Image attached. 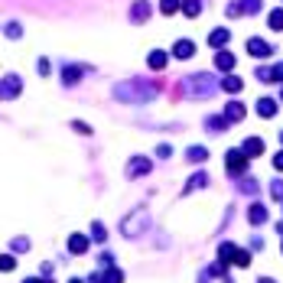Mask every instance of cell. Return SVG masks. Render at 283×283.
<instances>
[{"label":"cell","mask_w":283,"mask_h":283,"mask_svg":"<svg viewBox=\"0 0 283 283\" xmlns=\"http://www.w3.org/2000/svg\"><path fill=\"white\" fill-rule=\"evenodd\" d=\"M153 95H156V85H150V82H140V78H133V82H124V85H114V98L131 101V104L150 101Z\"/></svg>","instance_id":"cell-1"},{"label":"cell","mask_w":283,"mask_h":283,"mask_svg":"<svg viewBox=\"0 0 283 283\" xmlns=\"http://www.w3.org/2000/svg\"><path fill=\"white\" fill-rule=\"evenodd\" d=\"M20 91H23V82H20V75H7L3 82H0V98H3V101L17 98Z\"/></svg>","instance_id":"cell-2"},{"label":"cell","mask_w":283,"mask_h":283,"mask_svg":"<svg viewBox=\"0 0 283 283\" xmlns=\"http://www.w3.org/2000/svg\"><path fill=\"white\" fill-rule=\"evenodd\" d=\"M150 13H153L150 0H137V3L131 7V20H133V23H143L147 17H150Z\"/></svg>","instance_id":"cell-3"},{"label":"cell","mask_w":283,"mask_h":283,"mask_svg":"<svg viewBox=\"0 0 283 283\" xmlns=\"http://www.w3.org/2000/svg\"><path fill=\"white\" fill-rule=\"evenodd\" d=\"M91 280H95V283H124V270L111 267V270H104V273H95Z\"/></svg>","instance_id":"cell-4"},{"label":"cell","mask_w":283,"mask_h":283,"mask_svg":"<svg viewBox=\"0 0 283 283\" xmlns=\"http://www.w3.org/2000/svg\"><path fill=\"white\" fill-rule=\"evenodd\" d=\"M244 163H248L244 150H231V153H228V160H225V166H228V169H234V173H241V169H244Z\"/></svg>","instance_id":"cell-5"},{"label":"cell","mask_w":283,"mask_h":283,"mask_svg":"<svg viewBox=\"0 0 283 283\" xmlns=\"http://www.w3.org/2000/svg\"><path fill=\"white\" fill-rule=\"evenodd\" d=\"M173 52H176V59H192V52H196V43H192V39H179V43L173 46Z\"/></svg>","instance_id":"cell-6"},{"label":"cell","mask_w":283,"mask_h":283,"mask_svg":"<svg viewBox=\"0 0 283 283\" xmlns=\"http://www.w3.org/2000/svg\"><path fill=\"white\" fill-rule=\"evenodd\" d=\"M248 52L257 55V59H264V55H270V46L264 43V39H248Z\"/></svg>","instance_id":"cell-7"},{"label":"cell","mask_w":283,"mask_h":283,"mask_svg":"<svg viewBox=\"0 0 283 283\" xmlns=\"http://www.w3.org/2000/svg\"><path fill=\"white\" fill-rule=\"evenodd\" d=\"M127 173H131V176L150 173V160H143V156H133V160H131V166H127Z\"/></svg>","instance_id":"cell-8"},{"label":"cell","mask_w":283,"mask_h":283,"mask_svg":"<svg viewBox=\"0 0 283 283\" xmlns=\"http://www.w3.org/2000/svg\"><path fill=\"white\" fill-rule=\"evenodd\" d=\"M261 153H264V140H261V137L244 140V156H261Z\"/></svg>","instance_id":"cell-9"},{"label":"cell","mask_w":283,"mask_h":283,"mask_svg":"<svg viewBox=\"0 0 283 283\" xmlns=\"http://www.w3.org/2000/svg\"><path fill=\"white\" fill-rule=\"evenodd\" d=\"M228 39H231V33L221 26V30H212V36H208V46H215V49H218V46H225Z\"/></svg>","instance_id":"cell-10"},{"label":"cell","mask_w":283,"mask_h":283,"mask_svg":"<svg viewBox=\"0 0 283 283\" xmlns=\"http://www.w3.org/2000/svg\"><path fill=\"white\" fill-rule=\"evenodd\" d=\"M273 111H277V101H273V98H261V101H257V114H261V117H273Z\"/></svg>","instance_id":"cell-11"},{"label":"cell","mask_w":283,"mask_h":283,"mask_svg":"<svg viewBox=\"0 0 283 283\" xmlns=\"http://www.w3.org/2000/svg\"><path fill=\"white\" fill-rule=\"evenodd\" d=\"M143 218H147V212H143V208H137V212H133V218H127V221H124L127 234H137V225H140Z\"/></svg>","instance_id":"cell-12"},{"label":"cell","mask_w":283,"mask_h":283,"mask_svg":"<svg viewBox=\"0 0 283 283\" xmlns=\"http://www.w3.org/2000/svg\"><path fill=\"white\" fill-rule=\"evenodd\" d=\"M68 250L85 254V250H88V238H82V234H72V238H68Z\"/></svg>","instance_id":"cell-13"},{"label":"cell","mask_w":283,"mask_h":283,"mask_svg":"<svg viewBox=\"0 0 283 283\" xmlns=\"http://www.w3.org/2000/svg\"><path fill=\"white\" fill-rule=\"evenodd\" d=\"M215 66L221 68V72H228V68H234V55H231V52H218L215 55Z\"/></svg>","instance_id":"cell-14"},{"label":"cell","mask_w":283,"mask_h":283,"mask_svg":"<svg viewBox=\"0 0 283 283\" xmlns=\"http://www.w3.org/2000/svg\"><path fill=\"white\" fill-rule=\"evenodd\" d=\"M244 117V108H241L238 101H231L228 108H225V120H241Z\"/></svg>","instance_id":"cell-15"},{"label":"cell","mask_w":283,"mask_h":283,"mask_svg":"<svg viewBox=\"0 0 283 283\" xmlns=\"http://www.w3.org/2000/svg\"><path fill=\"white\" fill-rule=\"evenodd\" d=\"M147 62H150V68L160 72V68L166 66V52H150V55H147Z\"/></svg>","instance_id":"cell-16"},{"label":"cell","mask_w":283,"mask_h":283,"mask_svg":"<svg viewBox=\"0 0 283 283\" xmlns=\"http://www.w3.org/2000/svg\"><path fill=\"white\" fill-rule=\"evenodd\" d=\"M199 10H202V0H185V3H183L185 17H199Z\"/></svg>","instance_id":"cell-17"},{"label":"cell","mask_w":283,"mask_h":283,"mask_svg":"<svg viewBox=\"0 0 283 283\" xmlns=\"http://www.w3.org/2000/svg\"><path fill=\"white\" fill-rule=\"evenodd\" d=\"M179 7H183V3H179V0H163V3H160V10H163L166 17H173V13L179 10Z\"/></svg>","instance_id":"cell-18"},{"label":"cell","mask_w":283,"mask_h":283,"mask_svg":"<svg viewBox=\"0 0 283 283\" xmlns=\"http://www.w3.org/2000/svg\"><path fill=\"white\" fill-rule=\"evenodd\" d=\"M270 30H283V10L270 13Z\"/></svg>","instance_id":"cell-19"},{"label":"cell","mask_w":283,"mask_h":283,"mask_svg":"<svg viewBox=\"0 0 283 283\" xmlns=\"http://www.w3.org/2000/svg\"><path fill=\"white\" fill-rule=\"evenodd\" d=\"M13 267H17V261H13L10 254H3V257H0V273H7V270H13Z\"/></svg>","instance_id":"cell-20"},{"label":"cell","mask_w":283,"mask_h":283,"mask_svg":"<svg viewBox=\"0 0 283 283\" xmlns=\"http://www.w3.org/2000/svg\"><path fill=\"white\" fill-rule=\"evenodd\" d=\"M7 36H10V39H20V36H23V26H20V23H10V26H7Z\"/></svg>","instance_id":"cell-21"},{"label":"cell","mask_w":283,"mask_h":283,"mask_svg":"<svg viewBox=\"0 0 283 283\" xmlns=\"http://www.w3.org/2000/svg\"><path fill=\"white\" fill-rule=\"evenodd\" d=\"M221 85H225V91H241V78H225Z\"/></svg>","instance_id":"cell-22"},{"label":"cell","mask_w":283,"mask_h":283,"mask_svg":"<svg viewBox=\"0 0 283 283\" xmlns=\"http://www.w3.org/2000/svg\"><path fill=\"white\" fill-rule=\"evenodd\" d=\"M208 153H205V147H192V150H189V160H205Z\"/></svg>","instance_id":"cell-23"},{"label":"cell","mask_w":283,"mask_h":283,"mask_svg":"<svg viewBox=\"0 0 283 283\" xmlns=\"http://www.w3.org/2000/svg\"><path fill=\"white\" fill-rule=\"evenodd\" d=\"M264 218H267V212H264L261 205H254V208H250V221H264Z\"/></svg>","instance_id":"cell-24"},{"label":"cell","mask_w":283,"mask_h":283,"mask_svg":"<svg viewBox=\"0 0 283 283\" xmlns=\"http://www.w3.org/2000/svg\"><path fill=\"white\" fill-rule=\"evenodd\" d=\"M244 10H248V13H257V10H261V0H244Z\"/></svg>","instance_id":"cell-25"},{"label":"cell","mask_w":283,"mask_h":283,"mask_svg":"<svg viewBox=\"0 0 283 283\" xmlns=\"http://www.w3.org/2000/svg\"><path fill=\"white\" fill-rule=\"evenodd\" d=\"M72 127H75V131H78V133H88V131H91V127H88L85 120H75V124H72Z\"/></svg>","instance_id":"cell-26"},{"label":"cell","mask_w":283,"mask_h":283,"mask_svg":"<svg viewBox=\"0 0 283 283\" xmlns=\"http://www.w3.org/2000/svg\"><path fill=\"white\" fill-rule=\"evenodd\" d=\"M13 248H17V250H26V248H30V241H26V238H17V241H13Z\"/></svg>","instance_id":"cell-27"},{"label":"cell","mask_w":283,"mask_h":283,"mask_svg":"<svg viewBox=\"0 0 283 283\" xmlns=\"http://www.w3.org/2000/svg\"><path fill=\"white\" fill-rule=\"evenodd\" d=\"M91 234H95L98 241H104V225H95V228H91Z\"/></svg>","instance_id":"cell-28"},{"label":"cell","mask_w":283,"mask_h":283,"mask_svg":"<svg viewBox=\"0 0 283 283\" xmlns=\"http://www.w3.org/2000/svg\"><path fill=\"white\" fill-rule=\"evenodd\" d=\"M270 78H283V62H280V66H277V68L270 72Z\"/></svg>","instance_id":"cell-29"},{"label":"cell","mask_w":283,"mask_h":283,"mask_svg":"<svg viewBox=\"0 0 283 283\" xmlns=\"http://www.w3.org/2000/svg\"><path fill=\"white\" fill-rule=\"evenodd\" d=\"M273 166H277V169H283V153H277V156H273Z\"/></svg>","instance_id":"cell-30"},{"label":"cell","mask_w":283,"mask_h":283,"mask_svg":"<svg viewBox=\"0 0 283 283\" xmlns=\"http://www.w3.org/2000/svg\"><path fill=\"white\" fill-rule=\"evenodd\" d=\"M26 283H49V280H36V277H33V280H26Z\"/></svg>","instance_id":"cell-31"},{"label":"cell","mask_w":283,"mask_h":283,"mask_svg":"<svg viewBox=\"0 0 283 283\" xmlns=\"http://www.w3.org/2000/svg\"><path fill=\"white\" fill-rule=\"evenodd\" d=\"M68 283H82V280H68Z\"/></svg>","instance_id":"cell-32"}]
</instances>
